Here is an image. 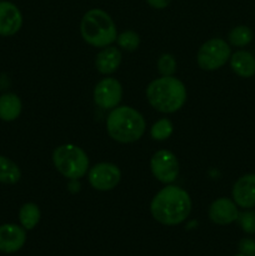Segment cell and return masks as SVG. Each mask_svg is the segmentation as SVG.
Wrapping results in <instances>:
<instances>
[{"mask_svg": "<svg viewBox=\"0 0 255 256\" xmlns=\"http://www.w3.org/2000/svg\"><path fill=\"white\" fill-rule=\"evenodd\" d=\"M192 202L189 192L178 185L168 184L160 189L150 202L154 220L165 226H175L188 219Z\"/></svg>", "mask_w": 255, "mask_h": 256, "instance_id": "1", "label": "cell"}, {"mask_svg": "<svg viewBox=\"0 0 255 256\" xmlns=\"http://www.w3.org/2000/svg\"><path fill=\"white\" fill-rule=\"evenodd\" d=\"M146 99L156 112L174 114L185 105L188 92L184 82L176 76H160L146 88Z\"/></svg>", "mask_w": 255, "mask_h": 256, "instance_id": "2", "label": "cell"}, {"mask_svg": "<svg viewBox=\"0 0 255 256\" xmlns=\"http://www.w3.org/2000/svg\"><path fill=\"white\" fill-rule=\"evenodd\" d=\"M146 122L140 112L128 105H119L110 110L106 118L108 135L120 144H132L142 138Z\"/></svg>", "mask_w": 255, "mask_h": 256, "instance_id": "3", "label": "cell"}, {"mask_svg": "<svg viewBox=\"0 0 255 256\" xmlns=\"http://www.w3.org/2000/svg\"><path fill=\"white\" fill-rule=\"evenodd\" d=\"M80 34L88 45L102 49L115 42L118 29L109 12L100 8H92L82 15Z\"/></svg>", "mask_w": 255, "mask_h": 256, "instance_id": "4", "label": "cell"}, {"mask_svg": "<svg viewBox=\"0 0 255 256\" xmlns=\"http://www.w3.org/2000/svg\"><path fill=\"white\" fill-rule=\"evenodd\" d=\"M52 164L58 172L69 180H79L88 174L90 162L88 154L74 144H62L52 152Z\"/></svg>", "mask_w": 255, "mask_h": 256, "instance_id": "5", "label": "cell"}, {"mask_svg": "<svg viewBox=\"0 0 255 256\" xmlns=\"http://www.w3.org/2000/svg\"><path fill=\"white\" fill-rule=\"evenodd\" d=\"M232 56V48L226 40L212 38L199 48L196 54L198 66L205 72H215L226 64Z\"/></svg>", "mask_w": 255, "mask_h": 256, "instance_id": "6", "label": "cell"}, {"mask_svg": "<svg viewBox=\"0 0 255 256\" xmlns=\"http://www.w3.org/2000/svg\"><path fill=\"white\" fill-rule=\"evenodd\" d=\"M150 170L155 179L162 184H172L179 176V160L170 150H158L150 159Z\"/></svg>", "mask_w": 255, "mask_h": 256, "instance_id": "7", "label": "cell"}, {"mask_svg": "<svg viewBox=\"0 0 255 256\" xmlns=\"http://www.w3.org/2000/svg\"><path fill=\"white\" fill-rule=\"evenodd\" d=\"M88 182L98 192H110L119 185L122 172L112 162H98L88 172Z\"/></svg>", "mask_w": 255, "mask_h": 256, "instance_id": "8", "label": "cell"}, {"mask_svg": "<svg viewBox=\"0 0 255 256\" xmlns=\"http://www.w3.org/2000/svg\"><path fill=\"white\" fill-rule=\"evenodd\" d=\"M94 102L102 110H112L119 106L122 99V86L115 78H104L95 85L92 92Z\"/></svg>", "mask_w": 255, "mask_h": 256, "instance_id": "9", "label": "cell"}, {"mask_svg": "<svg viewBox=\"0 0 255 256\" xmlns=\"http://www.w3.org/2000/svg\"><path fill=\"white\" fill-rule=\"evenodd\" d=\"M232 198L242 209L255 208V172L244 174L234 182Z\"/></svg>", "mask_w": 255, "mask_h": 256, "instance_id": "10", "label": "cell"}, {"mask_svg": "<svg viewBox=\"0 0 255 256\" xmlns=\"http://www.w3.org/2000/svg\"><path fill=\"white\" fill-rule=\"evenodd\" d=\"M235 202L229 198H218L210 204L208 215L209 219L216 225H230L235 222L239 216V209Z\"/></svg>", "mask_w": 255, "mask_h": 256, "instance_id": "11", "label": "cell"}, {"mask_svg": "<svg viewBox=\"0 0 255 256\" xmlns=\"http://www.w3.org/2000/svg\"><path fill=\"white\" fill-rule=\"evenodd\" d=\"M26 242V230L22 225H0V252L12 254L22 249Z\"/></svg>", "mask_w": 255, "mask_h": 256, "instance_id": "12", "label": "cell"}, {"mask_svg": "<svg viewBox=\"0 0 255 256\" xmlns=\"http://www.w3.org/2000/svg\"><path fill=\"white\" fill-rule=\"evenodd\" d=\"M22 26V14L12 2H0V36H12Z\"/></svg>", "mask_w": 255, "mask_h": 256, "instance_id": "13", "label": "cell"}, {"mask_svg": "<svg viewBox=\"0 0 255 256\" xmlns=\"http://www.w3.org/2000/svg\"><path fill=\"white\" fill-rule=\"evenodd\" d=\"M122 55L118 46H105L95 56V68L102 75H110L119 69Z\"/></svg>", "mask_w": 255, "mask_h": 256, "instance_id": "14", "label": "cell"}, {"mask_svg": "<svg viewBox=\"0 0 255 256\" xmlns=\"http://www.w3.org/2000/svg\"><path fill=\"white\" fill-rule=\"evenodd\" d=\"M229 64L235 75L242 79L255 76V56L248 50H238L230 56Z\"/></svg>", "mask_w": 255, "mask_h": 256, "instance_id": "15", "label": "cell"}, {"mask_svg": "<svg viewBox=\"0 0 255 256\" xmlns=\"http://www.w3.org/2000/svg\"><path fill=\"white\" fill-rule=\"evenodd\" d=\"M22 112V102L14 92H5L0 95V120L14 122Z\"/></svg>", "mask_w": 255, "mask_h": 256, "instance_id": "16", "label": "cell"}, {"mask_svg": "<svg viewBox=\"0 0 255 256\" xmlns=\"http://www.w3.org/2000/svg\"><path fill=\"white\" fill-rule=\"evenodd\" d=\"M22 179V170L12 159L0 155V184L14 185Z\"/></svg>", "mask_w": 255, "mask_h": 256, "instance_id": "17", "label": "cell"}, {"mask_svg": "<svg viewBox=\"0 0 255 256\" xmlns=\"http://www.w3.org/2000/svg\"><path fill=\"white\" fill-rule=\"evenodd\" d=\"M42 212L35 202H25L19 209L20 225L25 230H32L40 222Z\"/></svg>", "mask_w": 255, "mask_h": 256, "instance_id": "18", "label": "cell"}, {"mask_svg": "<svg viewBox=\"0 0 255 256\" xmlns=\"http://www.w3.org/2000/svg\"><path fill=\"white\" fill-rule=\"evenodd\" d=\"M254 39V32L248 25H236L228 34V42L232 46L245 48Z\"/></svg>", "mask_w": 255, "mask_h": 256, "instance_id": "19", "label": "cell"}, {"mask_svg": "<svg viewBox=\"0 0 255 256\" xmlns=\"http://www.w3.org/2000/svg\"><path fill=\"white\" fill-rule=\"evenodd\" d=\"M172 132H174V125H172V120L168 118H162L152 125L150 136L156 142H164L172 136Z\"/></svg>", "mask_w": 255, "mask_h": 256, "instance_id": "20", "label": "cell"}, {"mask_svg": "<svg viewBox=\"0 0 255 256\" xmlns=\"http://www.w3.org/2000/svg\"><path fill=\"white\" fill-rule=\"evenodd\" d=\"M115 42L119 49L125 50V52H135L140 45V36L134 30H125L118 34Z\"/></svg>", "mask_w": 255, "mask_h": 256, "instance_id": "21", "label": "cell"}, {"mask_svg": "<svg viewBox=\"0 0 255 256\" xmlns=\"http://www.w3.org/2000/svg\"><path fill=\"white\" fill-rule=\"evenodd\" d=\"M178 62L172 54L165 52L159 56L156 62V69L159 72L160 76H172L176 72Z\"/></svg>", "mask_w": 255, "mask_h": 256, "instance_id": "22", "label": "cell"}, {"mask_svg": "<svg viewBox=\"0 0 255 256\" xmlns=\"http://www.w3.org/2000/svg\"><path fill=\"white\" fill-rule=\"evenodd\" d=\"M236 222L245 234L255 235V210L254 209H244V212H239V216H238Z\"/></svg>", "mask_w": 255, "mask_h": 256, "instance_id": "23", "label": "cell"}, {"mask_svg": "<svg viewBox=\"0 0 255 256\" xmlns=\"http://www.w3.org/2000/svg\"><path fill=\"white\" fill-rule=\"evenodd\" d=\"M238 249H239L242 254L246 256H255V239L244 238L238 244Z\"/></svg>", "mask_w": 255, "mask_h": 256, "instance_id": "24", "label": "cell"}, {"mask_svg": "<svg viewBox=\"0 0 255 256\" xmlns=\"http://www.w3.org/2000/svg\"><path fill=\"white\" fill-rule=\"evenodd\" d=\"M146 4L149 5L150 8L152 9H156V10H162L165 8H168L172 2V0H145Z\"/></svg>", "mask_w": 255, "mask_h": 256, "instance_id": "25", "label": "cell"}, {"mask_svg": "<svg viewBox=\"0 0 255 256\" xmlns=\"http://www.w3.org/2000/svg\"><path fill=\"white\" fill-rule=\"evenodd\" d=\"M234 256H246V255H244V254H242V252H239V254H236V255H234Z\"/></svg>", "mask_w": 255, "mask_h": 256, "instance_id": "26", "label": "cell"}]
</instances>
